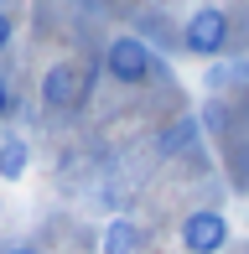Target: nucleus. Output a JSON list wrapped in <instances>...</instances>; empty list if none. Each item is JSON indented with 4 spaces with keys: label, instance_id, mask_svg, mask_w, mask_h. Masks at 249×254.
I'll list each match as a JSON object with an SVG mask.
<instances>
[{
    "label": "nucleus",
    "instance_id": "obj_7",
    "mask_svg": "<svg viewBox=\"0 0 249 254\" xmlns=\"http://www.w3.org/2000/svg\"><path fill=\"white\" fill-rule=\"evenodd\" d=\"M197 130H202V125L192 120V114H182L177 125H166V130H161V156H182V151H192V145H197Z\"/></svg>",
    "mask_w": 249,
    "mask_h": 254
},
{
    "label": "nucleus",
    "instance_id": "obj_3",
    "mask_svg": "<svg viewBox=\"0 0 249 254\" xmlns=\"http://www.w3.org/2000/svg\"><path fill=\"white\" fill-rule=\"evenodd\" d=\"M88 88H94V67L73 63V57H62L42 73V104L47 109H78L88 99Z\"/></svg>",
    "mask_w": 249,
    "mask_h": 254
},
{
    "label": "nucleus",
    "instance_id": "obj_9",
    "mask_svg": "<svg viewBox=\"0 0 249 254\" xmlns=\"http://www.w3.org/2000/svg\"><path fill=\"white\" fill-rule=\"evenodd\" d=\"M10 37H16V21H10V16H5V10H0V52H5V47H10Z\"/></svg>",
    "mask_w": 249,
    "mask_h": 254
},
{
    "label": "nucleus",
    "instance_id": "obj_4",
    "mask_svg": "<svg viewBox=\"0 0 249 254\" xmlns=\"http://www.w3.org/2000/svg\"><path fill=\"white\" fill-rule=\"evenodd\" d=\"M229 239H234V228L218 207H192L182 218V249L187 254H223Z\"/></svg>",
    "mask_w": 249,
    "mask_h": 254
},
{
    "label": "nucleus",
    "instance_id": "obj_5",
    "mask_svg": "<svg viewBox=\"0 0 249 254\" xmlns=\"http://www.w3.org/2000/svg\"><path fill=\"white\" fill-rule=\"evenodd\" d=\"M140 244H145V228L135 218H109L104 234H99V249L104 254H140Z\"/></svg>",
    "mask_w": 249,
    "mask_h": 254
},
{
    "label": "nucleus",
    "instance_id": "obj_6",
    "mask_svg": "<svg viewBox=\"0 0 249 254\" xmlns=\"http://www.w3.org/2000/svg\"><path fill=\"white\" fill-rule=\"evenodd\" d=\"M31 166V145L21 140V135H0V177L5 182H21Z\"/></svg>",
    "mask_w": 249,
    "mask_h": 254
},
{
    "label": "nucleus",
    "instance_id": "obj_10",
    "mask_svg": "<svg viewBox=\"0 0 249 254\" xmlns=\"http://www.w3.org/2000/svg\"><path fill=\"white\" fill-rule=\"evenodd\" d=\"M5 254H42V249H26V244H16V249H5Z\"/></svg>",
    "mask_w": 249,
    "mask_h": 254
},
{
    "label": "nucleus",
    "instance_id": "obj_1",
    "mask_svg": "<svg viewBox=\"0 0 249 254\" xmlns=\"http://www.w3.org/2000/svg\"><path fill=\"white\" fill-rule=\"evenodd\" d=\"M104 73L115 78V83L135 88V83H151V78H161L166 63H161L151 47H145L140 37H130V31H124V37H115V42L104 47Z\"/></svg>",
    "mask_w": 249,
    "mask_h": 254
},
{
    "label": "nucleus",
    "instance_id": "obj_2",
    "mask_svg": "<svg viewBox=\"0 0 249 254\" xmlns=\"http://www.w3.org/2000/svg\"><path fill=\"white\" fill-rule=\"evenodd\" d=\"M182 47L192 57H223L234 47V16L223 5H197L182 21Z\"/></svg>",
    "mask_w": 249,
    "mask_h": 254
},
{
    "label": "nucleus",
    "instance_id": "obj_8",
    "mask_svg": "<svg viewBox=\"0 0 249 254\" xmlns=\"http://www.w3.org/2000/svg\"><path fill=\"white\" fill-rule=\"evenodd\" d=\"M10 114H16V94H10V83L0 78V120H10Z\"/></svg>",
    "mask_w": 249,
    "mask_h": 254
}]
</instances>
